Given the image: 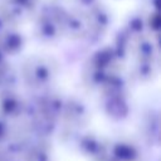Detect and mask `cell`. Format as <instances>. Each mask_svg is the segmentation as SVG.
Masks as SVG:
<instances>
[]
</instances>
